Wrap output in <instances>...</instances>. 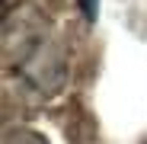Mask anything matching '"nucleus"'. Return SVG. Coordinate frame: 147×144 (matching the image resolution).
Masks as SVG:
<instances>
[{"mask_svg":"<svg viewBox=\"0 0 147 144\" xmlns=\"http://www.w3.org/2000/svg\"><path fill=\"white\" fill-rule=\"evenodd\" d=\"M80 10L86 19H96V13H99V0H80Z\"/></svg>","mask_w":147,"mask_h":144,"instance_id":"obj_2","label":"nucleus"},{"mask_svg":"<svg viewBox=\"0 0 147 144\" xmlns=\"http://www.w3.org/2000/svg\"><path fill=\"white\" fill-rule=\"evenodd\" d=\"M7 144H48V141L42 135H35V131L16 128V131H7Z\"/></svg>","mask_w":147,"mask_h":144,"instance_id":"obj_1","label":"nucleus"}]
</instances>
